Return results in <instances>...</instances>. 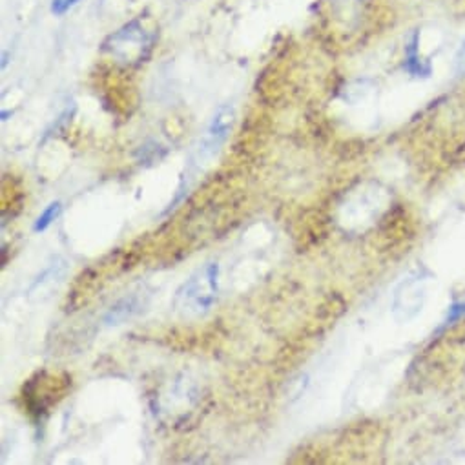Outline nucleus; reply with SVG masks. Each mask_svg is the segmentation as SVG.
<instances>
[{
	"instance_id": "1",
	"label": "nucleus",
	"mask_w": 465,
	"mask_h": 465,
	"mask_svg": "<svg viewBox=\"0 0 465 465\" xmlns=\"http://www.w3.org/2000/svg\"><path fill=\"white\" fill-rule=\"evenodd\" d=\"M219 296V265L207 263L196 270L175 292L174 308L186 320L201 318L214 308Z\"/></svg>"
},
{
	"instance_id": "6",
	"label": "nucleus",
	"mask_w": 465,
	"mask_h": 465,
	"mask_svg": "<svg viewBox=\"0 0 465 465\" xmlns=\"http://www.w3.org/2000/svg\"><path fill=\"white\" fill-rule=\"evenodd\" d=\"M404 68L411 77H416V79H420V77H429L431 71H433L431 62L425 61L420 53V35L418 33H414L411 37V41L405 46V64H404Z\"/></svg>"
},
{
	"instance_id": "4",
	"label": "nucleus",
	"mask_w": 465,
	"mask_h": 465,
	"mask_svg": "<svg viewBox=\"0 0 465 465\" xmlns=\"http://www.w3.org/2000/svg\"><path fill=\"white\" fill-rule=\"evenodd\" d=\"M425 280L421 276L407 278L400 283V287L395 292L393 301V313L398 322H409L412 320L425 303Z\"/></svg>"
},
{
	"instance_id": "3",
	"label": "nucleus",
	"mask_w": 465,
	"mask_h": 465,
	"mask_svg": "<svg viewBox=\"0 0 465 465\" xmlns=\"http://www.w3.org/2000/svg\"><path fill=\"white\" fill-rule=\"evenodd\" d=\"M236 119V111L232 106L224 104L221 106L205 132V135L201 137L196 151L192 155V163H190V170H198L201 165H205L208 159H212L214 155L219 151V148L223 146V143L226 141L232 125H234Z\"/></svg>"
},
{
	"instance_id": "2",
	"label": "nucleus",
	"mask_w": 465,
	"mask_h": 465,
	"mask_svg": "<svg viewBox=\"0 0 465 465\" xmlns=\"http://www.w3.org/2000/svg\"><path fill=\"white\" fill-rule=\"evenodd\" d=\"M153 38L139 20H132L115 31L104 45V50L121 64L135 66L144 62L151 52Z\"/></svg>"
},
{
	"instance_id": "9",
	"label": "nucleus",
	"mask_w": 465,
	"mask_h": 465,
	"mask_svg": "<svg viewBox=\"0 0 465 465\" xmlns=\"http://www.w3.org/2000/svg\"><path fill=\"white\" fill-rule=\"evenodd\" d=\"M454 69L458 75H465V41L461 43V46L454 57Z\"/></svg>"
},
{
	"instance_id": "5",
	"label": "nucleus",
	"mask_w": 465,
	"mask_h": 465,
	"mask_svg": "<svg viewBox=\"0 0 465 465\" xmlns=\"http://www.w3.org/2000/svg\"><path fill=\"white\" fill-rule=\"evenodd\" d=\"M143 306H144V298L135 292V294H130L126 298H123L118 305H113L110 308V313L106 314L104 322L106 325H121L125 323L126 320H132L134 316H137L139 313H143Z\"/></svg>"
},
{
	"instance_id": "7",
	"label": "nucleus",
	"mask_w": 465,
	"mask_h": 465,
	"mask_svg": "<svg viewBox=\"0 0 465 465\" xmlns=\"http://www.w3.org/2000/svg\"><path fill=\"white\" fill-rule=\"evenodd\" d=\"M61 210H62V207H61L59 201H57V203H52L41 216H38V219H37L35 224H33V230H35V232H45V230L59 217Z\"/></svg>"
},
{
	"instance_id": "8",
	"label": "nucleus",
	"mask_w": 465,
	"mask_h": 465,
	"mask_svg": "<svg viewBox=\"0 0 465 465\" xmlns=\"http://www.w3.org/2000/svg\"><path fill=\"white\" fill-rule=\"evenodd\" d=\"M77 4H79V0H52V13L64 15Z\"/></svg>"
}]
</instances>
